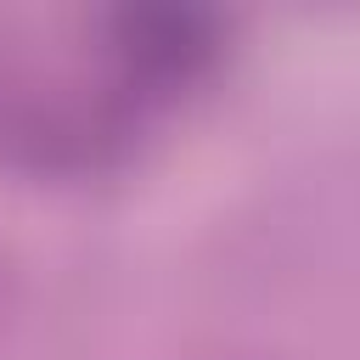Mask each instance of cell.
Returning a JSON list of instances; mask_svg holds the SVG:
<instances>
[{
    "label": "cell",
    "mask_w": 360,
    "mask_h": 360,
    "mask_svg": "<svg viewBox=\"0 0 360 360\" xmlns=\"http://www.w3.org/2000/svg\"><path fill=\"white\" fill-rule=\"evenodd\" d=\"M101 56L135 107L197 84L219 56V28L191 6H118L101 17Z\"/></svg>",
    "instance_id": "obj_1"
}]
</instances>
